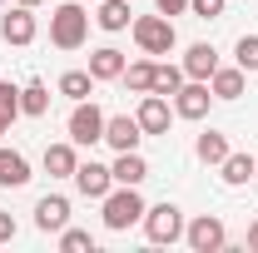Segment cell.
Masks as SVG:
<instances>
[{
	"instance_id": "5b68a950",
	"label": "cell",
	"mask_w": 258,
	"mask_h": 253,
	"mask_svg": "<svg viewBox=\"0 0 258 253\" xmlns=\"http://www.w3.org/2000/svg\"><path fill=\"white\" fill-rule=\"evenodd\" d=\"M104 109H99L95 99H75V109H70V139H75V149H90L104 139Z\"/></svg>"
},
{
	"instance_id": "8fae6325",
	"label": "cell",
	"mask_w": 258,
	"mask_h": 253,
	"mask_svg": "<svg viewBox=\"0 0 258 253\" xmlns=\"http://www.w3.org/2000/svg\"><path fill=\"white\" fill-rule=\"evenodd\" d=\"M139 139H144V129L134 114H109L104 119V144L114 149V154H124V149H139Z\"/></svg>"
},
{
	"instance_id": "6da1fadb",
	"label": "cell",
	"mask_w": 258,
	"mask_h": 253,
	"mask_svg": "<svg viewBox=\"0 0 258 253\" xmlns=\"http://www.w3.org/2000/svg\"><path fill=\"white\" fill-rule=\"evenodd\" d=\"M99 204H104V228H109V233H124L134 223H144V209H149V204L139 199V184H114Z\"/></svg>"
},
{
	"instance_id": "ba28073f",
	"label": "cell",
	"mask_w": 258,
	"mask_h": 253,
	"mask_svg": "<svg viewBox=\"0 0 258 253\" xmlns=\"http://www.w3.org/2000/svg\"><path fill=\"white\" fill-rule=\"evenodd\" d=\"M75 189L85 194V199H104V194L114 189V169L109 164H95V159H80L75 164Z\"/></svg>"
},
{
	"instance_id": "7a4b0ae2",
	"label": "cell",
	"mask_w": 258,
	"mask_h": 253,
	"mask_svg": "<svg viewBox=\"0 0 258 253\" xmlns=\"http://www.w3.org/2000/svg\"><path fill=\"white\" fill-rule=\"evenodd\" d=\"M85 40H90V15H85L75 0L55 5V10H50V45H55V50H80Z\"/></svg>"
},
{
	"instance_id": "5bb4252c",
	"label": "cell",
	"mask_w": 258,
	"mask_h": 253,
	"mask_svg": "<svg viewBox=\"0 0 258 253\" xmlns=\"http://www.w3.org/2000/svg\"><path fill=\"white\" fill-rule=\"evenodd\" d=\"M35 174H30V159L20 149H5L0 144V189H25Z\"/></svg>"
},
{
	"instance_id": "83f0119b",
	"label": "cell",
	"mask_w": 258,
	"mask_h": 253,
	"mask_svg": "<svg viewBox=\"0 0 258 253\" xmlns=\"http://www.w3.org/2000/svg\"><path fill=\"white\" fill-rule=\"evenodd\" d=\"M0 114L15 124L20 119V85H10V80H0Z\"/></svg>"
},
{
	"instance_id": "ffe728a7",
	"label": "cell",
	"mask_w": 258,
	"mask_h": 253,
	"mask_svg": "<svg viewBox=\"0 0 258 253\" xmlns=\"http://www.w3.org/2000/svg\"><path fill=\"white\" fill-rule=\"evenodd\" d=\"M109 169H114V184H144V179H149V164H144L139 149H124Z\"/></svg>"
},
{
	"instance_id": "d6986e66",
	"label": "cell",
	"mask_w": 258,
	"mask_h": 253,
	"mask_svg": "<svg viewBox=\"0 0 258 253\" xmlns=\"http://www.w3.org/2000/svg\"><path fill=\"white\" fill-rule=\"evenodd\" d=\"M124 50H114V45H99L95 55H90V75H95V80H119V75H124Z\"/></svg>"
},
{
	"instance_id": "d6a6232c",
	"label": "cell",
	"mask_w": 258,
	"mask_h": 253,
	"mask_svg": "<svg viewBox=\"0 0 258 253\" xmlns=\"http://www.w3.org/2000/svg\"><path fill=\"white\" fill-rule=\"evenodd\" d=\"M5 129H10V119H5V114H0V134H5Z\"/></svg>"
},
{
	"instance_id": "277c9868",
	"label": "cell",
	"mask_w": 258,
	"mask_h": 253,
	"mask_svg": "<svg viewBox=\"0 0 258 253\" xmlns=\"http://www.w3.org/2000/svg\"><path fill=\"white\" fill-rule=\"evenodd\" d=\"M144 238H149V243H179V238H184V209H179V204H169V199H164V204H154V209H144Z\"/></svg>"
},
{
	"instance_id": "f1b7e54d",
	"label": "cell",
	"mask_w": 258,
	"mask_h": 253,
	"mask_svg": "<svg viewBox=\"0 0 258 253\" xmlns=\"http://www.w3.org/2000/svg\"><path fill=\"white\" fill-rule=\"evenodd\" d=\"M224 5H228V0H189V15H194V20H219Z\"/></svg>"
},
{
	"instance_id": "7402d4cb",
	"label": "cell",
	"mask_w": 258,
	"mask_h": 253,
	"mask_svg": "<svg viewBox=\"0 0 258 253\" xmlns=\"http://www.w3.org/2000/svg\"><path fill=\"white\" fill-rule=\"evenodd\" d=\"M95 85H99V80L90 75V70H64L55 90H60L64 99H90V95H95Z\"/></svg>"
},
{
	"instance_id": "44dd1931",
	"label": "cell",
	"mask_w": 258,
	"mask_h": 253,
	"mask_svg": "<svg viewBox=\"0 0 258 253\" xmlns=\"http://www.w3.org/2000/svg\"><path fill=\"white\" fill-rule=\"evenodd\" d=\"M20 114H30V119H45V114H50V90H45V80L20 85Z\"/></svg>"
},
{
	"instance_id": "836d02e7",
	"label": "cell",
	"mask_w": 258,
	"mask_h": 253,
	"mask_svg": "<svg viewBox=\"0 0 258 253\" xmlns=\"http://www.w3.org/2000/svg\"><path fill=\"white\" fill-rule=\"evenodd\" d=\"M15 5H30V10H35V5H40V0H15Z\"/></svg>"
},
{
	"instance_id": "30bf717a",
	"label": "cell",
	"mask_w": 258,
	"mask_h": 253,
	"mask_svg": "<svg viewBox=\"0 0 258 253\" xmlns=\"http://www.w3.org/2000/svg\"><path fill=\"white\" fill-rule=\"evenodd\" d=\"M134 119H139V129H144V134H169V124H174V104H169L164 95H154V90H149V95L139 99Z\"/></svg>"
},
{
	"instance_id": "52a82bcc",
	"label": "cell",
	"mask_w": 258,
	"mask_h": 253,
	"mask_svg": "<svg viewBox=\"0 0 258 253\" xmlns=\"http://www.w3.org/2000/svg\"><path fill=\"white\" fill-rule=\"evenodd\" d=\"M35 35H40V20H35L30 5H10L0 15V40L5 45H35Z\"/></svg>"
},
{
	"instance_id": "9c48e42d",
	"label": "cell",
	"mask_w": 258,
	"mask_h": 253,
	"mask_svg": "<svg viewBox=\"0 0 258 253\" xmlns=\"http://www.w3.org/2000/svg\"><path fill=\"white\" fill-rule=\"evenodd\" d=\"M209 104H214L209 80H184V90L174 95V114H179V119H204V114H209Z\"/></svg>"
},
{
	"instance_id": "e0dca14e",
	"label": "cell",
	"mask_w": 258,
	"mask_h": 253,
	"mask_svg": "<svg viewBox=\"0 0 258 253\" xmlns=\"http://www.w3.org/2000/svg\"><path fill=\"white\" fill-rule=\"evenodd\" d=\"M95 25H99V30H109V35L129 30V25H134V10H129V0H99Z\"/></svg>"
},
{
	"instance_id": "1f68e13d",
	"label": "cell",
	"mask_w": 258,
	"mask_h": 253,
	"mask_svg": "<svg viewBox=\"0 0 258 253\" xmlns=\"http://www.w3.org/2000/svg\"><path fill=\"white\" fill-rule=\"evenodd\" d=\"M248 248H253V253H258V219H253V223H248Z\"/></svg>"
},
{
	"instance_id": "3957f363",
	"label": "cell",
	"mask_w": 258,
	"mask_h": 253,
	"mask_svg": "<svg viewBox=\"0 0 258 253\" xmlns=\"http://www.w3.org/2000/svg\"><path fill=\"white\" fill-rule=\"evenodd\" d=\"M134 45H139V55H169L174 45H179V30H174V20L169 15H134Z\"/></svg>"
},
{
	"instance_id": "8992f818",
	"label": "cell",
	"mask_w": 258,
	"mask_h": 253,
	"mask_svg": "<svg viewBox=\"0 0 258 253\" xmlns=\"http://www.w3.org/2000/svg\"><path fill=\"white\" fill-rule=\"evenodd\" d=\"M184 243H189L194 253H219L228 243V228H224V219H214V214H199L194 223H184Z\"/></svg>"
},
{
	"instance_id": "484cf974",
	"label": "cell",
	"mask_w": 258,
	"mask_h": 253,
	"mask_svg": "<svg viewBox=\"0 0 258 253\" xmlns=\"http://www.w3.org/2000/svg\"><path fill=\"white\" fill-rule=\"evenodd\" d=\"M60 248H64V253H95V233H90V228H70V223H64V228H60Z\"/></svg>"
},
{
	"instance_id": "7c38bea8",
	"label": "cell",
	"mask_w": 258,
	"mask_h": 253,
	"mask_svg": "<svg viewBox=\"0 0 258 253\" xmlns=\"http://www.w3.org/2000/svg\"><path fill=\"white\" fill-rule=\"evenodd\" d=\"M64 223H70V199H64V194H45V199L35 204V228H40V233H60Z\"/></svg>"
},
{
	"instance_id": "d4e9b609",
	"label": "cell",
	"mask_w": 258,
	"mask_h": 253,
	"mask_svg": "<svg viewBox=\"0 0 258 253\" xmlns=\"http://www.w3.org/2000/svg\"><path fill=\"white\" fill-rule=\"evenodd\" d=\"M124 90H134V95H149L154 90V60H134V65H124Z\"/></svg>"
},
{
	"instance_id": "9a60e30c",
	"label": "cell",
	"mask_w": 258,
	"mask_h": 253,
	"mask_svg": "<svg viewBox=\"0 0 258 253\" xmlns=\"http://www.w3.org/2000/svg\"><path fill=\"white\" fill-rule=\"evenodd\" d=\"M214 70H219V50H214L209 40H199V45L184 50V75H189V80H209Z\"/></svg>"
},
{
	"instance_id": "2e32d148",
	"label": "cell",
	"mask_w": 258,
	"mask_h": 253,
	"mask_svg": "<svg viewBox=\"0 0 258 253\" xmlns=\"http://www.w3.org/2000/svg\"><path fill=\"white\" fill-rule=\"evenodd\" d=\"M75 164H80L75 139H64V144H45V174H50V179H75Z\"/></svg>"
},
{
	"instance_id": "603a6c76",
	"label": "cell",
	"mask_w": 258,
	"mask_h": 253,
	"mask_svg": "<svg viewBox=\"0 0 258 253\" xmlns=\"http://www.w3.org/2000/svg\"><path fill=\"white\" fill-rule=\"evenodd\" d=\"M194 154L204 159V164H224V159H228V134H219V129H204V134L194 139Z\"/></svg>"
},
{
	"instance_id": "cb8c5ba5",
	"label": "cell",
	"mask_w": 258,
	"mask_h": 253,
	"mask_svg": "<svg viewBox=\"0 0 258 253\" xmlns=\"http://www.w3.org/2000/svg\"><path fill=\"white\" fill-rule=\"evenodd\" d=\"M184 65H154V95H164V99H174L179 90H184Z\"/></svg>"
},
{
	"instance_id": "f546056e",
	"label": "cell",
	"mask_w": 258,
	"mask_h": 253,
	"mask_svg": "<svg viewBox=\"0 0 258 253\" xmlns=\"http://www.w3.org/2000/svg\"><path fill=\"white\" fill-rule=\"evenodd\" d=\"M154 10H159V15H184L189 0H154Z\"/></svg>"
},
{
	"instance_id": "4316f807",
	"label": "cell",
	"mask_w": 258,
	"mask_h": 253,
	"mask_svg": "<svg viewBox=\"0 0 258 253\" xmlns=\"http://www.w3.org/2000/svg\"><path fill=\"white\" fill-rule=\"evenodd\" d=\"M233 65L238 70H258V35H238V45H233Z\"/></svg>"
},
{
	"instance_id": "ac0fdd59",
	"label": "cell",
	"mask_w": 258,
	"mask_h": 253,
	"mask_svg": "<svg viewBox=\"0 0 258 253\" xmlns=\"http://www.w3.org/2000/svg\"><path fill=\"white\" fill-rule=\"evenodd\" d=\"M219 179H224L228 189L248 184V179H258V159H253V154H233V149H228V159L219 164Z\"/></svg>"
},
{
	"instance_id": "4dcf8cb0",
	"label": "cell",
	"mask_w": 258,
	"mask_h": 253,
	"mask_svg": "<svg viewBox=\"0 0 258 253\" xmlns=\"http://www.w3.org/2000/svg\"><path fill=\"white\" fill-rule=\"evenodd\" d=\"M15 233H20V228H15V219H10V214H5V209H0V243H10V238H15Z\"/></svg>"
},
{
	"instance_id": "4fadbf2b",
	"label": "cell",
	"mask_w": 258,
	"mask_h": 253,
	"mask_svg": "<svg viewBox=\"0 0 258 253\" xmlns=\"http://www.w3.org/2000/svg\"><path fill=\"white\" fill-rule=\"evenodd\" d=\"M209 90H214V99H243V90H248V70L219 65V70L209 75Z\"/></svg>"
}]
</instances>
